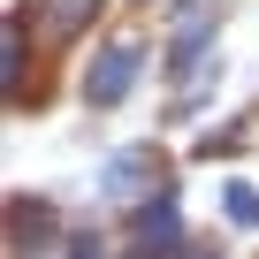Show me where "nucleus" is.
<instances>
[{
  "label": "nucleus",
  "mask_w": 259,
  "mask_h": 259,
  "mask_svg": "<svg viewBox=\"0 0 259 259\" xmlns=\"http://www.w3.org/2000/svg\"><path fill=\"white\" fill-rule=\"evenodd\" d=\"M130 76H138V54H107V61H99V76H92V99H122V92H130Z\"/></svg>",
  "instance_id": "nucleus-1"
}]
</instances>
